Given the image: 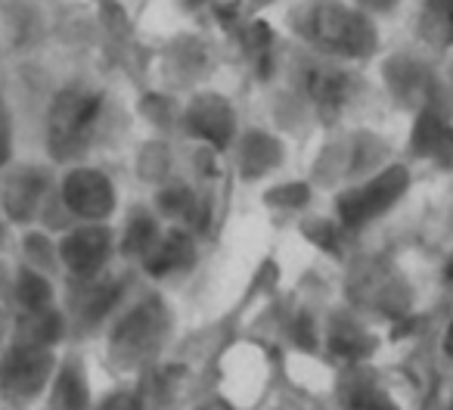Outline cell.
Returning <instances> with one entry per match:
<instances>
[{
  "label": "cell",
  "instance_id": "cell-1",
  "mask_svg": "<svg viewBox=\"0 0 453 410\" xmlns=\"http://www.w3.org/2000/svg\"><path fill=\"white\" fill-rule=\"evenodd\" d=\"M165 314L158 302H137L131 311L119 317L109 329L106 360L115 373H140L158 354L165 342Z\"/></svg>",
  "mask_w": 453,
  "mask_h": 410
},
{
  "label": "cell",
  "instance_id": "cell-2",
  "mask_svg": "<svg viewBox=\"0 0 453 410\" xmlns=\"http://www.w3.org/2000/svg\"><path fill=\"white\" fill-rule=\"evenodd\" d=\"M59 354L50 348H32L19 342H4L0 348V404L26 410L44 398Z\"/></svg>",
  "mask_w": 453,
  "mask_h": 410
},
{
  "label": "cell",
  "instance_id": "cell-3",
  "mask_svg": "<svg viewBox=\"0 0 453 410\" xmlns=\"http://www.w3.org/2000/svg\"><path fill=\"white\" fill-rule=\"evenodd\" d=\"M112 252H115L112 230H106L103 224H81V228L69 230L63 236V243H59V261L78 280L100 277L106 271Z\"/></svg>",
  "mask_w": 453,
  "mask_h": 410
},
{
  "label": "cell",
  "instance_id": "cell-4",
  "mask_svg": "<svg viewBox=\"0 0 453 410\" xmlns=\"http://www.w3.org/2000/svg\"><path fill=\"white\" fill-rule=\"evenodd\" d=\"M63 202L65 209L75 218H84V221L96 224L112 212L115 205V190L109 183V177L103 171L94 168H78L65 177L63 187Z\"/></svg>",
  "mask_w": 453,
  "mask_h": 410
},
{
  "label": "cell",
  "instance_id": "cell-5",
  "mask_svg": "<svg viewBox=\"0 0 453 410\" xmlns=\"http://www.w3.org/2000/svg\"><path fill=\"white\" fill-rule=\"evenodd\" d=\"M41 404H44V410H90L94 385H90L88 367H84V360L78 354L59 358Z\"/></svg>",
  "mask_w": 453,
  "mask_h": 410
},
{
  "label": "cell",
  "instance_id": "cell-6",
  "mask_svg": "<svg viewBox=\"0 0 453 410\" xmlns=\"http://www.w3.org/2000/svg\"><path fill=\"white\" fill-rule=\"evenodd\" d=\"M65 339V317L53 308L44 311H19L16 323L10 329V342L32 348H50L57 352V345Z\"/></svg>",
  "mask_w": 453,
  "mask_h": 410
},
{
  "label": "cell",
  "instance_id": "cell-7",
  "mask_svg": "<svg viewBox=\"0 0 453 410\" xmlns=\"http://www.w3.org/2000/svg\"><path fill=\"white\" fill-rule=\"evenodd\" d=\"M115 286L103 283V274L100 277H88V280H78V292L72 296V317H75V327L90 333L96 329L103 321L109 317V311L115 308Z\"/></svg>",
  "mask_w": 453,
  "mask_h": 410
},
{
  "label": "cell",
  "instance_id": "cell-8",
  "mask_svg": "<svg viewBox=\"0 0 453 410\" xmlns=\"http://www.w3.org/2000/svg\"><path fill=\"white\" fill-rule=\"evenodd\" d=\"M41 196H44V177L38 171H22L4 187V205L13 218H26L38 209Z\"/></svg>",
  "mask_w": 453,
  "mask_h": 410
},
{
  "label": "cell",
  "instance_id": "cell-9",
  "mask_svg": "<svg viewBox=\"0 0 453 410\" xmlns=\"http://www.w3.org/2000/svg\"><path fill=\"white\" fill-rule=\"evenodd\" d=\"M16 305H19V311L53 308V290H50V283H47L44 274L22 271L19 277H16Z\"/></svg>",
  "mask_w": 453,
  "mask_h": 410
},
{
  "label": "cell",
  "instance_id": "cell-10",
  "mask_svg": "<svg viewBox=\"0 0 453 410\" xmlns=\"http://www.w3.org/2000/svg\"><path fill=\"white\" fill-rule=\"evenodd\" d=\"M90 410H146V395L140 383H125L112 385L103 395H94Z\"/></svg>",
  "mask_w": 453,
  "mask_h": 410
},
{
  "label": "cell",
  "instance_id": "cell-11",
  "mask_svg": "<svg viewBox=\"0 0 453 410\" xmlns=\"http://www.w3.org/2000/svg\"><path fill=\"white\" fill-rule=\"evenodd\" d=\"M7 152H10V125H7L4 109H0V162L7 159Z\"/></svg>",
  "mask_w": 453,
  "mask_h": 410
},
{
  "label": "cell",
  "instance_id": "cell-12",
  "mask_svg": "<svg viewBox=\"0 0 453 410\" xmlns=\"http://www.w3.org/2000/svg\"><path fill=\"white\" fill-rule=\"evenodd\" d=\"M4 336H7V323H4V314H0V348H4Z\"/></svg>",
  "mask_w": 453,
  "mask_h": 410
}]
</instances>
